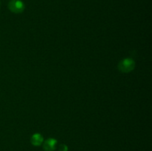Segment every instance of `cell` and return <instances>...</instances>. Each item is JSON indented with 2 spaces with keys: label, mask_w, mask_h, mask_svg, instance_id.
<instances>
[{
  "label": "cell",
  "mask_w": 152,
  "mask_h": 151,
  "mask_svg": "<svg viewBox=\"0 0 152 151\" xmlns=\"http://www.w3.org/2000/svg\"><path fill=\"white\" fill-rule=\"evenodd\" d=\"M134 67L135 63L132 59H126L122 61V62H120V63L119 64L118 68L119 70L122 72L128 73L132 71L134 68Z\"/></svg>",
  "instance_id": "1"
},
{
  "label": "cell",
  "mask_w": 152,
  "mask_h": 151,
  "mask_svg": "<svg viewBox=\"0 0 152 151\" xmlns=\"http://www.w3.org/2000/svg\"><path fill=\"white\" fill-rule=\"evenodd\" d=\"M8 7L12 12L16 13H22L25 8L23 2L20 0H11L8 4Z\"/></svg>",
  "instance_id": "2"
},
{
  "label": "cell",
  "mask_w": 152,
  "mask_h": 151,
  "mask_svg": "<svg viewBox=\"0 0 152 151\" xmlns=\"http://www.w3.org/2000/svg\"><path fill=\"white\" fill-rule=\"evenodd\" d=\"M57 142L53 139H49L45 141L44 144V150L45 151H53L56 149V145Z\"/></svg>",
  "instance_id": "3"
},
{
  "label": "cell",
  "mask_w": 152,
  "mask_h": 151,
  "mask_svg": "<svg viewBox=\"0 0 152 151\" xmlns=\"http://www.w3.org/2000/svg\"><path fill=\"white\" fill-rule=\"evenodd\" d=\"M43 142V138L42 136L40 134H34V136L31 138V143L33 144L35 146H39V145L41 144Z\"/></svg>",
  "instance_id": "4"
},
{
  "label": "cell",
  "mask_w": 152,
  "mask_h": 151,
  "mask_svg": "<svg viewBox=\"0 0 152 151\" xmlns=\"http://www.w3.org/2000/svg\"><path fill=\"white\" fill-rule=\"evenodd\" d=\"M59 151H68V147L65 144H61L59 147Z\"/></svg>",
  "instance_id": "5"
}]
</instances>
